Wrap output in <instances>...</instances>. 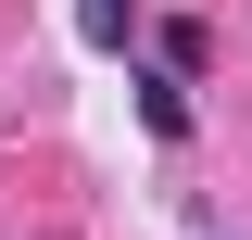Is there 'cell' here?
Listing matches in <instances>:
<instances>
[{
  "instance_id": "obj_1",
  "label": "cell",
  "mask_w": 252,
  "mask_h": 240,
  "mask_svg": "<svg viewBox=\"0 0 252 240\" xmlns=\"http://www.w3.org/2000/svg\"><path fill=\"white\" fill-rule=\"evenodd\" d=\"M139 114H152V139H189V76H177V63L139 76Z\"/></svg>"
}]
</instances>
